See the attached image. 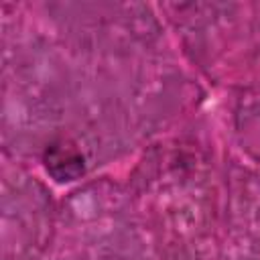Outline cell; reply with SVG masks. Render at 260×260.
I'll return each instance as SVG.
<instances>
[{
    "mask_svg": "<svg viewBox=\"0 0 260 260\" xmlns=\"http://www.w3.org/2000/svg\"><path fill=\"white\" fill-rule=\"evenodd\" d=\"M45 167L57 181H73L83 173V156L73 144L61 140L47 148Z\"/></svg>",
    "mask_w": 260,
    "mask_h": 260,
    "instance_id": "6da1fadb",
    "label": "cell"
}]
</instances>
